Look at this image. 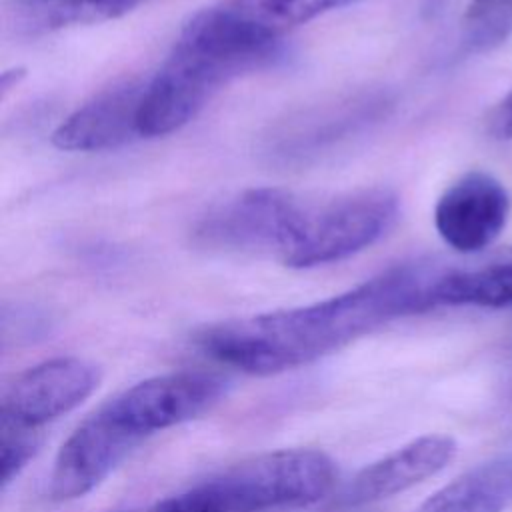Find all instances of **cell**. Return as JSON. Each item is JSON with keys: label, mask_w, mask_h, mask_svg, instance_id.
Segmentation results:
<instances>
[{"label": "cell", "mask_w": 512, "mask_h": 512, "mask_svg": "<svg viewBox=\"0 0 512 512\" xmlns=\"http://www.w3.org/2000/svg\"><path fill=\"white\" fill-rule=\"evenodd\" d=\"M454 454V438L446 434L420 436L362 468L344 488L340 502L362 506L406 492L446 468Z\"/></svg>", "instance_id": "obj_12"}, {"label": "cell", "mask_w": 512, "mask_h": 512, "mask_svg": "<svg viewBox=\"0 0 512 512\" xmlns=\"http://www.w3.org/2000/svg\"><path fill=\"white\" fill-rule=\"evenodd\" d=\"M152 512H222L202 486L162 500Z\"/></svg>", "instance_id": "obj_19"}, {"label": "cell", "mask_w": 512, "mask_h": 512, "mask_svg": "<svg viewBox=\"0 0 512 512\" xmlns=\"http://www.w3.org/2000/svg\"><path fill=\"white\" fill-rule=\"evenodd\" d=\"M336 482L334 460L314 448L266 452L200 484L222 512H268L322 500Z\"/></svg>", "instance_id": "obj_4"}, {"label": "cell", "mask_w": 512, "mask_h": 512, "mask_svg": "<svg viewBox=\"0 0 512 512\" xmlns=\"http://www.w3.org/2000/svg\"><path fill=\"white\" fill-rule=\"evenodd\" d=\"M434 306H512V246L470 266H446L434 288Z\"/></svg>", "instance_id": "obj_14"}, {"label": "cell", "mask_w": 512, "mask_h": 512, "mask_svg": "<svg viewBox=\"0 0 512 512\" xmlns=\"http://www.w3.org/2000/svg\"><path fill=\"white\" fill-rule=\"evenodd\" d=\"M444 270L442 262L432 260L398 264L322 302L210 324L196 334V344L206 356L240 372L280 374L394 318L436 308L434 288Z\"/></svg>", "instance_id": "obj_1"}, {"label": "cell", "mask_w": 512, "mask_h": 512, "mask_svg": "<svg viewBox=\"0 0 512 512\" xmlns=\"http://www.w3.org/2000/svg\"><path fill=\"white\" fill-rule=\"evenodd\" d=\"M262 66V58L184 24L168 58L146 82L138 114L140 136L154 138L180 130L220 86Z\"/></svg>", "instance_id": "obj_2"}, {"label": "cell", "mask_w": 512, "mask_h": 512, "mask_svg": "<svg viewBox=\"0 0 512 512\" xmlns=\"http://www.w3.org/2000/svg\"><path fill=\"white\" fill-rule=\"evenodd\" d=\"M486 128L496 140H512V90L490 110Z\"/></svg>", "instance_id": "obj_20"}, {"label": "cell", "mask_w": 512, "mask_h": 512, "mask_svg": "<svg viewBox=\"0 0 512 512\" xmlns=\"http://www.w3.org/2000/svg\"><path fill=\"white\" fill-rule=\"evenodd\" d=\"M2 440V486L6 488L30 462L40 446V436L36 428H24L10 422H0Z\"/></svg>", "instance_id": "obj_18"}, {"label": "cell", "mask_w": 512, "mask_h": 512, "mask_svg": "<svg viewBox=\"0 0 512 512\" xmlns=\"http://www.w3.org/2000/svg\"><path fill=\"white\" fill-rule=\"evenodd\" d=\"M142 0H10L4 26L16 36L38 38L60 30L114 20Z\"/></svg>", "instance_id": "obj_13"}, {"label": "cell", "mask_w": 512, "mask_h": 512, "mask_svg": "<svg viewBox=\"0 0 512 512\" xmlns=\"http://www.w3.org/2000/svg\"><path fill=\"white\" fill-rule=\"evenodd\" d=\"M144 88L146 80L126 78L100 90L54 130V146L70 152H102L132 142L140 136Z\"/></svg>", "instance_id": "obj_11"}, {"label": "cell", "mask_w": 512, "mask_h": 512, "mask_svg": "<svg viewBox=\"0 0 512 512\" xmlns=\"http://www.w3.org/2000/svg\"><path fill=\"white\" fill-rule=\"evenodd\" d=\"M96 364L52 358L18 374L2 392L0 422L40 428L80 406L100 384Z\"/></svg>", "instance_id": "obj_7"}, {"label": "cell", "mask_w": 512, "mask_h": 512, "mask_svg": "<svg viewBox=\"0 0 512 512\" xmlns=\"http://www.w3.org/2000/svg\"><path fill=\"white\" fill-rule=\"evenodd\" d=\"M138 442L140 438L98 410L60 446L50 474V496L58 502L86 496Z\"/></svg>", "instance_id": "obj_9"}, {"label": "cell", "mask_w": 512, "mask_h": 512, "mask_svg": "<svg viewBox=\"0 0 512 512\" xmlns=\"http://www.w3.org/2000/svg\"><path fill=\"white\" fill-rule=\"evenodd\" d=\"M508 214L510 198L502 182L474 170L442 192L434 208V226L452 250L478 254L500 236Z\"/></svg>", "instance_id": "obj_8"}, {"label": "cell", "mask_w": 512, "mask_h": 512, "mask_svg": "<svg viewBox=\"0 0 512 512\" xmlns=\"http://www.w3.org/2000/svg\"><path fill=\"white\" fill-rule=\"evenodd\" d=\"M512 34V0H470L462 46L468 52H484L502 44Z\"/></svg>", "instance_id": "obj_17"}, {"label": "cell", "mask_w": 512, "mask_h": 512, "mask_svg": "<svg viewBox=\"0 0 512 512\" xmlns=\"http://www.w3.org/2000/svg\"><path fill=\"white\" fill-rule=\"evenodd\" d=\"M512 502V464L478 466L434 492L416 512H502Z\"/></svg>", "instance_id": "obj_15"}, {"label": "cell", "mask_w": 512, "mask_h": 512, "mask_svg": "<svg viewBox=\"0 0 512 512\" xmlns=\"http://www.w3.org/2000/svg\"><path fill=\"white\" fill-rule=\"evenodd\" d=\"M226 382L208 372H174L138 382L100 410L136 438L188 422L212 408Z\"/></svg>", "instance_id": "obj_6"}, {"label": "cell", "mask_w": 512, "mask_h": 512, "mask_svg": "<svg viewBox=\"0 0 512 512\" xmlns=\"http://www.w3.org/2000/svg\"><path fill=\"white\" fill-rule=\"evenodd\" d=\"M386 106V96L374 92L350 94L314 106L290 118L274 132L270 154L286 162H302L308 156H318L376 122Z\"/></svg>", "instance_id": "obj_10"}, {"label": "cell", "mask_w": 512, "mask_h": 512, "mask_svg": "<svg viewBox=\"0 0 512 512\" xmlns=\"http://www.w3.org/2000/svg\"><path fill=\"white\" fill-rule=\"evenodd\" d=\"M356 0H220L216 8L246 32L280 42L284 32Z\"/></svg>", "instance_id": "obj_16"}, {"label": "cell", "mask_w": 512, "mask_h": 512, "mask_svg": "<svg viewBox=\"0 0 512 512\" xmlns=\"http://www.w3.org/2000/svg\"><path fill=\"white\" fill-rule=\"evenodd\" d=\"M302 194L284 188H252L214 206L192 230L196 246L210 252L272 256L282 262Z\"/></svg>", "instance_id": "obj_5"}, {"label": "cell", "mask_w": 512, "mask_h": 512, "mask_svg": "<svg viewBox=\"0 0 512 512\" xmlns=\"http://www.w3.org/2000/svg\"><path fill=\"white\" fill-rule=\"evenodd\" d=\"M398 218V198L386 188H362L328 198L302 196L282 264L314 268L340 262L378 242Z\"/></svg>", "instance_id": "obj_3"}]
</instances>
